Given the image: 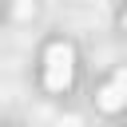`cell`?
<instances>
[{
  "instance_id": "1",
  "label": "cell",
  "mask_w": 127,
  "mask_h": 127,
  "mask_svg": "<svg viewBox=\"0 0 127 127\" xmlns=\"http://www.w3.org/2000/svg\"><path fill=\"white\" fill-rule=\"evenodd\" d=\"M71 75H75L71 44H48V52H44V83H48V91H64L71 83Z\"/></svg>"
},
{
  "instance_id": "2",
  "label": "cell",
  "mask_w": 127,
  "mask_h": 127,
  "mask_svg": "<svg viewBox=\"0 0 127 127\" xmlns=\"http://www.w3.org/2000/svg\"><path fill=\"white\" fill-rule=\"evenodd\" d=\"M95 99H99V107H103V111H119V107L127 103V91H123L119 83H103V87L95 91Z\"/></svg>"
},
{
  "instance_id": "3",
  "label": "cell",
  "mask_w": 127,
  "mask_h": 127,
  "mask_svg": "<svg viewBox=\"0 0 127 127\" xmlns=\"http://www.w3.org/2000/svg\"><path fill=\"white\" fill-rule=\"evenodd\" d=\"M115 83H119V87L127 91V67H119V71H115Z\"/></svg>"
},
{
  "instance_id": "4",
  "label": "cell",
  "mask_w": 127,
  "mask_h": 127,
  "mask_svg": "<svg viewBox=\"0 0 127 127\" xmlns=\"http://www.w3.org/2000/svg\"><path fill=\"white\" fill-rule=\"evenodd\" d=\"M123 28H127V12H123Z\"/></svg>"
}]
</instances>
